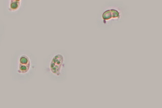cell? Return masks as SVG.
Instances as JSON below:
<instances>
[{
  "mask_svg": "<svg viewBox=\"0 0 162 108\" xmlns=\"http://www.w3.org/2000/svg\"><path fill=\"white\" fill-rule=\"evenodd\" d=\"M65 59L62 53L54 54L50 57L44 65V71L46 74L59 78L65 69Z\"/></svg>",
  "mask_w": 162,
  "mask_h": 108,
  "instance_id": "2",
  "label": "cell"
},
{
  "mask_svg": "<svg viewBox=\"0 0 162 108\" xmlns=\"http://www.w3.org/2000/svg\"><path fill=\"white\" fill-rule=\"evenodd\" d=\"M102 18H103V23L104 24H106V23L108 21L113 20V15H112L111 9H107L103 12L102 14Z\"/></svg>",
  "mask_w": 162,
  "mask_h": 108,
  "instance_id": "4",
  "label": "cell"
},
{
  "mask_svg": "<svg viewBox=\"0 0 162 108\" xmlns=\"http://www.w3.org/2000/svg\"><path fill=\"white\" fill-rule=\"evenodd\" d=\"M21 0H10L8 10L10 12H16L21 8Z\"/></svg>",
  "mask_w": 162,
  "mask_h": 108,
  "instance_id": "3",
  "label": "cell"
},
{
  "mask_svg": "<svg viewBox=\"0 0 162 108\" xmlns=\"http://www.w3.org/2000/svg\"><path fill=\"white\" fill-rule=\"evenodd\" d=\"M37 67V62L34 57L25 53L21 54L12 65L13 77L18 81L29 82L36 75Z\"/></svg>",
  "mask_w": 162,
  "mask_h": 108,
  "instance_id": "1",
  "label": "cell"
}]
</instances>
